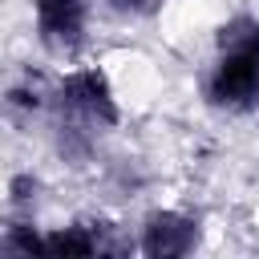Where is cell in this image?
Segmentation results:
<instances>
[{
	"instance_id": "obj_1",
	"label": "cell",
	"mask_w": 259,
	"mask_h": 259,
	"mask_svg": "<svg viewBox=\"0 0 259 259\" xmlns=\"http://www.w3.org/2000/svg\"><path fill=\"white\" fill-rule=\"evenodd\" d=\"M49 105H53V121H65V125H77V130H89V134H105L121 121L113 85L101 69L65 73L57 81V89L49 93Z\"/></svg>"
},
{
	"instance_id": "obj_2",
	"label": "cell",
	"mask_w": 259,
	"mask_h": 259,
	"mask_svg": "<svg viewBox=\"0 0 259 259\" xmlns=\"http://www.w3.org/2000/svg\"><path fill=\"white\" fill-rule=\"evenodd\" d=\"M202 97H206V105H214L223 113L259 109V61L214 53L210 73L202 77Z\"/></svg>"
},
{
	"instance_id": "obj_3",
	"label": "cell",
	"mask_w": 259,
	"mask_h": 259,
	"mask_svg": "<svg viewBox=\"0 0 259 259\" xmlns=\"http://www.w3.org/2000/svg\"><path fill=\"white\" fill-rule=\"evenodd\" d=\"M36 36L49 53L73 57L89 36V0H32Z\"/></svg>"
},
{
	"instance_id": "obj_4",
	"label": "cell",
	"mask_w": 259,
	"mask_h": 259,
	"mask_svg": "<svg viewBox=\"0 0 259 259\" xmlns=\"http://www.w3.org/2000/svg\"><path fill=\"white\" fill-rule=\"evenodd\" d=\"M198 247V219L182 210H150L138 227V251L150 259H182Z\"/></svg>"
},
{
	"instance_id": "obj_5",
	"label": "cell",
	"mask_w": 259,
	"mask_h": 259,
	"mask_svg": "<svg viewBox=\"0 0 259 259\" xmlns=\"http://www.w3.org/2000/svg\"><path fill=\"white\" fill-rule=\"evenodd\" d=\"M214 53H227V57H251V61H259V16L239 12V16L223 20V24H219V32H214Z\"/></svg>"
},
{
	"instance_id": "obj_6",
	"label": "cell",
	"mask_w": 259,
	"mask_h": 259,
	"mask_svg": "<svg viewBox=\"0 0 259 259\" xmlns=\"http://www.w3.org/2000/svg\"><path fill=\"white\" fill-rule=\"evenodd\" d=\"M45 255H97V251H93V235H89V223L57 227L53 235H45Z\"/></svg>"
},
{
	"instance_id": "obj_7",
	"label": "cell",
	"mask_w": 259,
	"mask_h": 259,
	"mask_svg": "<svg viewBox=\"0 0 259 259\" xmlns=\"http://www.w3.org/2000/svg\"><path fill=\"white\" fill-rule=\"evenodd\" d=\"M0 247L4 251H45V235H36L28 219H16L8 227V235L0 239Z\"/></svg>"
},
{
	"instance_id": "obj_8",
	"label": "cell",
	"mask_w": 259,
	"mask_h": 259,
	"mask_svg": "<svg viewBox=\"0 0 259 259\" xmlns=\"http://www.w3.org/2000/svg\"><path fill=\"white\" fill-rule=\"evenodd\" d=\"M12 109H24V113H36V109H45L49 105V93L36 85V81H24V85H12L8 89V97H4Z\"/></svg>"
},
{
	"instance_id": "obj_9",
	"label": "cell",
	"mask_w": 259,
	"mask_h": 259,
	"mask_svg": "<svg viewBox=\"0 0 259 259\" xmlns=\"http://www.w3.org/2000/svg\"><path fill=\"white\" fill-rule=\"evenodd\" d=\"M8 190H12V206H16V210H24V214H28V210L36 206V190H40V186H36V178H32V174H16Z\"/></svg>"
},
{
	"instance_id": "obj_10",
	"label": "cell",
	"mask_w": 259,
	"mask_h": 259,
	"mask_svg": "<svg viewBox=\"0 0 259 259\" xmlns=\"http://www.w3.org/2000/svg\"><path fill=\"white\" fill-rule=\"evenodd\" d=\"M105 4L121 16H154V12H162L166 0H105Z\"/></svg>"
}]
</instances>
